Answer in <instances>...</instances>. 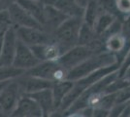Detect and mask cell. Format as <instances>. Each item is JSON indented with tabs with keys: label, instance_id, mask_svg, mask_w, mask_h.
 <instances>
[{
	"label": "cell",
	"instance_id": "1",
	"mask_svg": "<svg viewBox=\"0 0 130 117\" xmlns=\"http://www.w3.org/2000/svg\"><path fill=\"white\" fill-rule=\"evenodd\" d=\"M117 62H119V60L116 54H113L108 51L96 53L87 58V60L82 61L78 66L69 69L66 73L65 79H68L71 81H77L101 67H109Z\"/></svg>",
	"mask_w": 130,
	"mask_h": 117
},
{
	"label": "cell",
	"instance_id": "2",
	"mask_svg": "<svg viewBox=\"0 0 130 117\" xmlns=\"http://www.w3.org/2000/svg\"><path fill=\"white\" fill-rule=\"evenodd\" d=\"M82 23L83 18L69 17L53 31L54 40L62 48L63 52L78 44Z\"/></svg>",
	"mask_w": 130,
	"mask_h": 117
},
{
	"label": "cell",
	"instance_id": "3",
	"mask_svg": "<svg viewBox=\"0 0 130 117\" xmlns=\"http://www.w3.org/2000/svg\"><path fill=\"white\" fill-rule=\"evenodd\" d=\"M24 72L45 80L56 82L65 79L67 70L61 67L57 61H43Z\"/></svg>",
	"mask_w": 130,
	"mask_h": 117
},
{
	"label": "cell",
	"instance_id": "4",
	"mask_svg": "<svg viewBox=\"0 0 130 117\" xmlns=\"http://www.w3.org/2000/svg\"><path fill=\"white\" fill-rule=\"evenodd\" d=\"M93 54H96V53H94L87 46L77 44L65 51L59 57L57 61L59 62L61 67L68 71L69 69L78 66L79 63L87 60V58L92 56Z\"/></svg>",
	"mask_w": 130,
	"mask_h": 117
},
{
	"label": "cell",
	"instance_id": "5",
	"mask_svg": "<svg viewBox=\"0 0 130 117\" xmlns=\"http://www.w3.org/2000/svg\"><path fill=\"white\" fill-rule=\"evenodd\" d=\"M16 32L18 38L28 46L45 44L54 41L53 34L43 28L18 27L16 28Z\"/></svg>",
	"mask_w": 130,
	"mask_h": 117
},
{
	"label": "cell",
	"instance_id": "6",
	"mask_svg": "<svg viewBox=\"0 0 130 117\" xmlns=\"http://www.w3.org/2000/svg\"><path fill=\"white\" fill-rule=\"evenodd\" d=\"M22 96L16 79L9 80L0 90V108L6 116H11L12 111L16 107L17 102Z\"/></svg>",
	"mask_w": 130,
	"mask_h": 117
},
{
	"label": "cell",
	"instance_id": "7",
	"mask_svg": "<svg viewBox=\"0 0 130 117\" xmlns=\"http://www.w3.org/2000/svg\"><path fill=\"white\" fill-rule=\"evenodd\" d=\"M39 62L40 61L34 55L31 48L18 38L16 52H15L12 66L25 71L27 69L35 67Z\"/></svg>",
	"mask_w": 130,
	"mask_h": 117
},
{
	"label": "cell",
	"instance_id": "8",
	"mask_svg": "<svg viewBox=\"0 0 130 117\" xmlns=\"http://www.w3.org/2000/svg\"><path fill=\"white\" fill-rule=\"evenodd\" d=\"M15 79L18 83L19 89L22 95H28V94L38 92L40 90L52 88L54 84V82L52 81L45 80V79L36 77V76H32L25 72H23Z\"/></svg>",
	"mask_w": 130,
	"mask_h": 117
},
{
	"label": "cell",
	"instance_id": "9",
	"mask_svg": "<svg viewBox=\"0 0 130 117\" xmlns=\"http://www.w3.org/2000/svg\"><path fill=\"white\" fill-rule=\"evenodd\" d=\"M7 12H8L11 23L15 28L28 27V28H43L41 27V24L24 8H22V6L18 4L17 2L12 3L10 7L8 8Z\"/></svg>",
	"mask_w": 130,
	"mask_h": 117
},
{
	"label": "cell",
	"instance_id": "10",
	"mask_svg": "<svg viewBox=\"0 0 130 117\" xmlns=\"http://www.w3.org/2000/svg\"><path fill=\"white\" fill-rule=\"evenodd\" d=\"M18 36L16 28L12 24L5 32L1 51H0V66H12L16 52Z\"/></svg>",
	"mask_w": 130,
	"mask_h": 117
},
{
	"label": "cell",
	"instance_id": "11",
	"mask_svg": "<svg viewBox=\"0 0 130 117\" xmlns=\"http://www.w3.org/2000/svg\"><path fill=\"white\" fill-rule=\"evenodd\" d=\"M11 116L15 117H40L43 116L39 105L28 95H22L12 111Z\"/></svg>",
	"mask_w": 130,
	"mask_h": 117
},
{
	"label": "cell",
	"instance_id": "12",
	"mask_svg": "<svg viewBox=\"0 0 130 117\" xmlns=\"http://www.w3.org/2000/svg\"><path fill=\"white\" fill-rule=\"evenodd\" d=\"M34 55L40 61H57L59 57L64 53L62 48L55 41L29 46Z\"/></svg>",
	"mask_w": 130,
	"mask_h": 117
},
{
	"label": "cell",
	"instance_id": "13",
	"mask_svg": "<svg viewBox=\"0 0 130 117\" xmlns=\"http://www.w3.org/2000/svg\"><path fill=\"white\" fill-rule=\"evenodd\" d=\"M28 96L31 97L34 100H36V102L39 105L41 110L43 112V116L53 115L55 108H54V97H53L52 88L40 90L38 92L28 94Z\"/></svg>",
	"mask_w": 130,
	"mask_h": 117
},
{
	"label": "cell",
	"instance_id": "14",
	"mask_svg": "<svg viewBox=\"0 0 130 117\" xmlns=\"http://www.w3.org/2000/svg\"><path fill=\"white\" fill-rule=\"evenodd\" d=\"M129 48L127 45V38L121 32L110 35L105 41V49L116 55L118 53H126Z\"/></svg>",
	"mask_w": 130,
	"mask_h": 117
},
{
	"label": "cell",
	"instance_id": "15",
	"mask_svg": "<svg viewBox=\"0 0 130 117\" xmlns=\"http://www.w3.org/2000/svg\"><path fill=\"white\" fill-rule=\"evenodd\" d=\"M16 2L22 6V8H24L43 28L44 8L46 4H44L43 2L39 0H16Z\"/></svg>",
	"mask_w": 130,
	"mask_h": 117
},
{
	"label": "cell",
	"instance_id": "16",
	"mask_svg": "<svg viewBox=\"0 0 130 117\" xmlns=\"http://www.w3.org/2000/svg\"><path fill=\"white\" fill-rule=\"evenodd\" d=\"M54 6L67 17L83 18L85 9L75 0H55Z\"/></svg>",
	"mask_w": 130,
	"mask_h": 117
},
{
	"label": "cell",
	"instance_id": "17",
	"mask_svg": "<svg viewBox=\"0 0 130 117\" xmlns=\"http://www.w3.org/2000/svg\"><path fill=\"white\" fill-rule=\"evenodd\" d=\"M73 85H74V81H71L68 79H63V80L54 82L53 86H52V92H53V97H54L55 110L59 107L60 103L62 101V99L67 94V92L72 88Z\"/></svg>",
	"mask_w": 130,
	"mask_h": 117
},
{
	"label": "cell",
	"instance_id": "18",
	"mask_svg": "<svg viewBox=\"0 0 130 117\" xmlns=\"http://www.w3.org/2000/svg\"><path fill=\"white\" fill-rule=\"evenodd\" d=\"M103 11L104 9L101 7L97 0L88 1L87 6L85 7V11H84V15H83V22L93 28L96 19Z\"/></svg>",
	"mask_w": 130,
	"mask_h": 117
},
{
	"label": "cell",
	"instance_id": "19",
	"mask_svg": "<svg viewBox=\"0 0 130 117\" xmlns=\"http://www.w3.org/2000/svg\"><path fill=\"white\" fill-rule=\"evenodd\" d=\"M117 18L115 15L109 13V12L103 11L96 19V21L94 22L93 29L95 31V33L101 38L104 35V33L108 30V28L111 27V24L114 22V21Z\"/></svg>",
	"mask_w": 130,
	"mask_h": 117
},
{
	"label": "cell",
	"instance_id": "20",
	"mask_svg": "<svg viewBox=\"0 0 130 117\" xmlns=\"http://www.w3.org/2000/svg\"><path fill=\"white\" fill-rule=\"evenodd\" d=\"M97 37H99V36L95 33L94 29L83 22L81 28H80V32H79L78 44L87 46V45L90 44L92 41H94Z\"/></svg>",
	"mask_w": 130,
	"mask_h": 117
},
{
	"label": "cell",
	"instance_id": "21",
	"mask_svg": "<svg viewBox=\"0 0 130 117\" xmlns=\"http://www.w3.org/2000/svg\"><path fill=\"white\" fill-rule=\"evenodd\" d=\"M24 72V70L13 66H0V82L15 79Z\"/></svg>",
	"mask_w": 130,
	"mask_h": 117
},
{
	"label": "cell",
	"instance_id": "22",
	"mask_svg": "<svg viewBox=\"0 0 130 117\" xmlns=\"http://www.w3.org/2000/svg\"><path fill=\"white\" fill-rule=\"evenodd\" d=\"M130 100V86L127 85L120 90L115 92V105L124 103Z\"/></svg>",
	"mask_w": 130,
	"mask_h": 117
},
{
	"label": "cell",
	"instance_id": "23",
	"mask_svg": "<svg viewBox=\"0 0 130 117\" xmlns=\"http://www.w3.org/2000/svg\"><path fill=\"white\" fill-rule=\"evenodd\" d=\"M115 5L119 15H130V0H115Z\"/></svg>",
	"mask_w": 130,
	"mask_h": 117
},
{
	"label": "cell",
	"instance_id": "24",
	"mask_svg": "<svg viewBox=\"0 0 130 117\" xmlns=\"http://www.w3.org/2000/svg\"><path fill=\"white\" fill-rule=\"evenodd\" d=\"M130 67V48L126 52L123 60L120 62L119 69H118V75L119 77H124L125 73L127 71V69Z\"/></svg>",
	"mask_w": 130,
	"mask_h": 117
},
{
	"label": "cell",
	"instance_id": "25",
	"mask_svg": "<svg viewBox=\"0 0 130 117\" xmlns=\"http://www.w3.org/2000/svg\"><path fill=\"white\" fill-rule=\"evenodd\" d=\"M11 80H12V79H11ZM8 81H9V80H7V81H3V82H0V90L2 89V88H3L4 86H5Z\"/></svg>",
	"mask_w": 130,
	"mask_h": 117
},
{
	"label": "cell",
	"instance_id": "26",
	"mask_svg": "<svg viewBox=\"0 0 130 117\" xmlns=\"http://www.w3.org/2000/svg\"><path fill=\"white\" fill-rule=\"evenodd\" d=\"M1 116H6V115H5V113L2 111V109L0 108V117H1Z\"/></svg>",
	"mask_w": 130,
	"mask_h": 117
},
{
	"label": "cell",
	"instance_id": "27",
	"mask_svg": "<svg viewBox=\"0 0 130 117\" xmlns=\"http://www.w3.org/2000/svg\"><path fill=\"white\" fill-rule=\"evenodd\" d=\"M126 79H127V82H128V85L130 86V76H129V77H127Z\"/></svg>",
	"mask_w": 130,
	"mask_h": 117
},
{
	"label": "cell",
	"instance_id": "28",
	"mask_svg": "<svg viewBox=\"0 0 130 117\" xmlns=\"http://www.w3.org/2000/svg\"><path fill=\"white\" fill-rule=\"evenodd\" d=\"M128 101H129V103H130V100H128Z\"/></svg>",
	"mask_w": 130,
	"mask_h": 117
}]
</instances>
